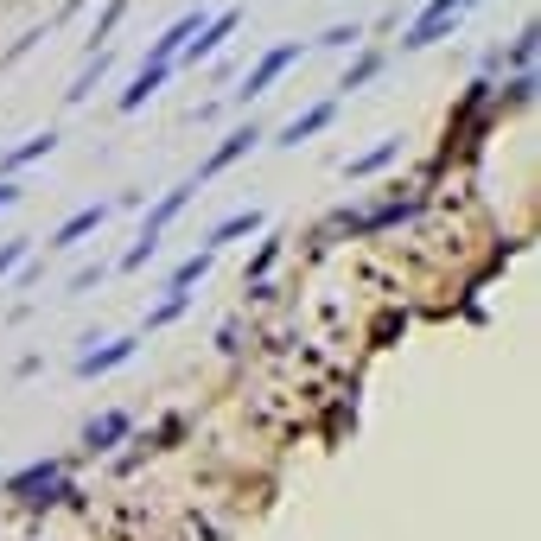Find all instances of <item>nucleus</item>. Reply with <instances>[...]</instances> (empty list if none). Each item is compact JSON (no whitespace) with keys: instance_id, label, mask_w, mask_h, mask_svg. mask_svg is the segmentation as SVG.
I'll list each match as a JSON object with an SVG mask.
<instances>
[{"instance_id":"21","label":"nucleus","mask_w":541,"mask_h":541,"mask_svg":"<svg viewBox=\"0 0 541 541\" xmlns=\"http://www.w3.org/2000/svg\"><path fill=\"white\" fill-rule=\"evenodd\" d=\"M211 268H217V249H191V255L179 261V268L166 274V287H198V281H204V274H211Z\"/></svg>"},{"instance_id":"15","label":"nucleus","mask_w":541,"mask_h":541,"mask_svg":"<svg viewBox=\"0 0 541 541\" xmlns=\"http://www.w3.org/2000/svg\"><path fill=\"white\" fill-rule=\"evenodd\" d=\"M51 478H64V459H32V465H20L7 484H0V497H13V503H26L32 491H45Z\"/></svg>"},{"instance_id":"23","label":"nucleus","mask_w":541,"mask_h":541,"mask_svg":"<svg viewBox=\"0 0 541 541\" xmlns=\"http://www.w3.org/2000/svg\"><path fill=\"white\" fill-rule=\"evenodd\" d=\"M363 45V26L357 20H338V26H325L319 39H312V51H357Z\"/></svg>"},{"instance_id":"2","label":"nucleus","mask_w":541,"mask_h":541,"mask_svg":"<svg viewBox=\"0 0 541 541\" xmlns=\"http://www.w3.org/2000/svg\"><path fill=\"white\" fill-rule=\"evenodd\" d=\"M242 20H249V13H242V7H217L211 20H204V26H198V32H191V39L179 45V58H172V71H198V64L223 58V45H230L236 32H242Z\"/></svg>"},{"instance_id":"22","label":"nucleus","mask_w":541,"mask_h":541,"mask_svg":"<svg viewBox=\"0 0 541 541\" xmlns=\"http://www.w3.org/2000/svg\"><path fill=\"white\" fill-rule=\"evenodd\" d=\"M128 7H134V0H109V7H102L96 20H90V32H83V51L109 45V39H115V26H121V13H128Z\"/></svg>"},{"instance_id":"12","label":"nucleus","mask_w":541,"mask_h":541,"mask_svg":"<svg viewBox=\"0 0 541 541\" xmlns=\"http://www.w3.org/2000/svg\"><path fill=\"white\" fill-rule=\"evenodd\" d=\"M338 109H344V96H325V102H312V109H300L281 134H274V147H300V141H312V134H325L331 121H338Z\"/></svg>"},{"instance_id":"5","label":"nucleus","mask_w":541,"mask_h":541,"mask_svg":"<svg viewBox=\"0 0 541 541\" xmlns=\"http://www.w3.org/2000/svg\"><path fill=\"white\" fill-rule=\"evenodd\" d=\"M261 141H268V128H261V121H236V128H230V134H223V141H217V147L198 160V185L223 179V172H230L236 160H249V153H255Z\"/></svg>"},{"instance_id":"19","label":"nucleus","mask_w":541,"mask_h":541,"mask_svg":"<svg viewBox=\"0 0 541 541\" xmlns=\"http://www.w3.org/2000/svg\"><path fill=\"white\" fill-rule=\"evenodd\" d=\"M191 300H198L191 287H166V300H160V306H147V319H141V338H147V331H166V325H179L185 312H191Z\"/></svg>"},{"instance_id":"9","label":"nucleus","mask_w":541,"mask_h":541,"mask_svg":"<svg viewBox=\"0 0 541 541\" xmlns=\"http://www.w3.org/2000/svg\"><path fill=\"white\" fill-rule=\"evenodd\" d=\"M172 77H179L172 64H141V71H134L128 83H121V96H115V115H141V109H147V102L166 90Z\"/></svg>"},{"instance_id":"24","label":"nucleus","mask_w":541,"mask_h":541,"mask_svg":"<svg viewBox=\"0 0 541 541\" xmlns=\"http://www.w3.org/2000/svg\"><path fill=\"white\" fill-rule=\"evenodd\" d=\"M45 39H51V26H26V32H20V39H13L7 51H0V71H7V64H20V58H26V51H39Z\"/></svg>"},{"instance_id":"17","label":"nucleus","mask_w":541,"mask_h":541,"mask_svg":"<svg viewBox=\"0 0 541 541\" xmlns=\"http://www.w3.org/2000/svg\"><path fill=\"white\" fill-rule=\"evenodd\" d=\"M382 71H389V58H382V51H370V45H357V58L344 64V77H338V96H357L363 83H376Z\"/></svg>"},{"instance_id":"20","label":"nucleus","mask_w":541,"mask_h":541,"mask_svg":"<svg viewBox=\"0 0 541 541\" xmlns=\"http://www.w3.org/2000/svg\"><path fill=\"white\" fill-rule=\"evenodd\" d=\"M281 249H287V236L281 230H261V242H255V255H249V274H242V281H268V268H274V261H281Z\"/></svg>"},{"instance_id":"13","label":"nucleus","mask_w":541,"mask_h":541,"mask_svg":"<svg viewBox=\"0 0 541 541\" xmlns=\"http://www.w3.org/2000/svg\"><path fill=\"white\" fill-rule=\"evenodd\" d=\"M109 217H115V198H102V204H83V211H71V217L58 223V230H51V249H83V236H96Z\"/></svg>"},{"instance_id":"26","label":"nucleus","mask_w":541,"mask_h":541,"mask_svg":"<svg viewBox=\"0 0 541 541\" xmlns=\"http://www.w3.org/2000/svg\"><path fill=\"white\" fill-rule=\"evenodd\" d=\"M109 281V261H83V268L71 274V293H90V287H102Z\"/></svg>"},{"instance_id":"14","label":"nucleus","mask_w":541,"mask_h":541,"mask_svg":"<svg viewBox=\"0 0 541 541\" xmlns=\"http://www.w3.org/2000/svg\"><path fill=\"white\" fill-rule=\"evenodd\" d=\"M261 230H268V217H261L255 211V204H249V211H230V217H217L211 223V230H204V249H230V242H242V236H261Z\"/></svg>"},{"instance_id":"1","label":"nucleus","mask_w":541,"mask_h":541,"mask_svg":"<svg viewBox=\"0 0 541 541\" xmlns=\"http://www.w3.org/2000/svg\"><path fill=\"white\" fill-rule=\"evenodd\" d=\"M471 7H484V0H421V7H414V20H408V32H401V58H414V51L452 39V32L465 26Z\"/></svg>"},{"instance_id":"29","label":"nucleus","mask_w":541,"mask_h":541,"mask_svg":"<svg viewBox=\"0 0 541 541\" xmlns=\"http://www.w3.org/2000/svg\"><path fill=\"white\" fill-rule=\"evenodd\" d=\"M217 351H242V325H223L217 331Z\"/></svg>"},{"instance_id":"7","label":"nucleus","mask_w":541,"mask_h":541,"mask_svg":"<svg viewBox=\"0 0 541 541\" xmlns=\"http://www.w3.org/2000/svg\"><path fill=\"white\" fill-rule=\"evenodd\" d=\"M141 331H121V338H90V351H77V363H71V370L83 376V382H96V376H109V370H121V363H134V351H141Z\"/></svg>"},{"instance_id":"11","label":"nucleus","mask_w":541,"mask_h":541,"mask_svg":"<svg viewBox=\"0 0 541 541\" xmlns=\"http://www.w3.org/2000/svg\"><path fill=\"white\" fill-rule=\"evenodd\" d=\"M115 71V45H96V51H83V71L71 77V90H64V109H83L96 90H102V77Z\"/></svg>"},{"instance_id":"10","label":"nucleus","mask_w":541,"mask_h":541,"mask_svg":"<svg viewBox=\"0 0 541 541\" xmlns=\"http://www.w3.org/2000/svg\"><path fill=\"white\" fill-rule=\"evenodd\" d=\"M58 141L64 134L58 128H39V134H26V141H13V147H0V179H20L26 166H39V160H51L58 153Z\"/></svg>"},{"instance_id":"3","label":"nucleus","mask_w":541,"mask_h":541,"mask_svg":"<svg viewBox=\"0 0 541 541\" xmlns=\"http://www.w3.org/2000/svg\"><path fill=\"white\" fill-rule=\"evenodd\" d=\"M421 211H427V198H421V191H408V198H382L376 211H344L338 230H351V236H382V230H401V223H414Z\"/></svg>"},{"instance_id":"28","label":"nucleus","mask_w":541,"mask_h":541,"mask_svg":"<svg viewBox=\"0 0 541 541\" xmlns=\"http://www.w3.org/2000/svg\"><path fill=\"white\" fill-rule=\"evenodd\" d=\"M20 198H26V185H20V179H0V211H13Z\"/></svg>"},{"instance_id":"16","label":"nucleus","mask_w":541,"mask_h":541,"mask_svg":"<svg viewBox=\"0 0 541 541\" xmlns=\"http://www.w3.org/2000/svg\"><path fill=\"white\" fill-rule=\"evenodd\" d=\"M535 39H541V26L529 20L510 45H497V51H491V71H503V77H510V71H529V64H535Z\"/></svg>"},{"instance_id":"8","label":"nucleus","mask_w":541,"mask_h":541,"mask_svg":"<svg viewBox=\"0 0 541 541\" xmlns=\"http://www.w3.org/2000/svg\"><path fill=\"white\" fill-rule=\"evenodd\" d=\"M134 433V414L128 408H102V414H90V421H83V459H109V452L121 446Z\"/></svg>"},{"instance_id":"27","label":"nucleus","mask_w":541,"mask_h":541,"mask_svg":"<svg viewBox=\"0 0 541 541\" xmlns=\"http://www.w3.org/2000/svg\"><path fill=\"white\" fill-rule=\"evenodd\" d=\"M83 7H90V0H64V7H58V13H51V20H45V26H51V32H58V26H71V20H77V13H83Z\"/></svg>"},{"instance_id":"6","label":"nucleus","mask_w":541,"mask_h":541,"mask_svg":"<svg viewBox=\"0 0 541 541\" xmlns=\"http://www.w3.org/2000/svg\"><path fill=\"white\" fill-rule=\"evenodd\" d=\"M198 198V179H185V185H172V191H160V198L147 204V217H141V230H134V242H147L153 255H160V242H166V230L179 223V211Z\"/></svg>"},{"instance_id":"18","label":"nucleus","mask_w":541,"mask_h":541,"mask_svg":"<svg viewBox=\"0 0 541 541\" xmlns=\"http://www.w3.org/2000/svg\"><path fill=\"white\" fill-rule=\"evenodd\" d=\"M395 160H401V134H382L370 153L344 160V179H376V172H382V166H395Z\"/></svg>"},{"instance_id":"4","label":"nucleus","mask_w":541,"mask_h":541,"mask_svg":"<svg viewBox=\"0 0 541 541\" xmlns=\"http://www.w3.org/2000/svg\"><path fill=\"white\" fill-rule=\"evenodd\" d=\"M300 58H306V45H300V39H287V45H268V51H261V58L249 64V77H242L236 102H242V109H249L255 96H268V90H274V83H281V77H287L293 64H300Z\"/></svg>"},{"instance_id":"25","label":"nucleus","mask_w":541,"mask_h":541,"mask_svg":"<svg viewBox=\"0 0 541 541\" xmlns=\"http://www.w3.org/2000/svg\"><path fill=\"white\" fill-rule=\"evenodd\" d=\"M26 255H32V236H7V242H0V281H7Z\"/></svg>"}]
</instances>
